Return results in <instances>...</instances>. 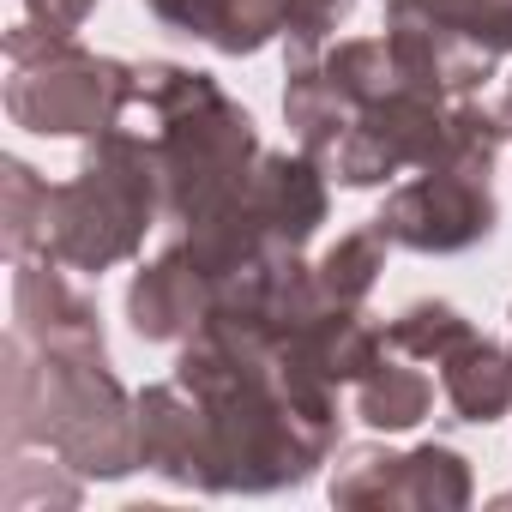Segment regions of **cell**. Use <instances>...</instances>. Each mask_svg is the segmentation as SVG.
Returning a JSON list of instances; mask_svg holds the SVG:
<instances>
[{
  "label": "cell",
  "instance_id": "cell-1",
  "mask_svg": "<svg viewBox=\"0 0 512 512\" xmlns=\"http://www.w3.org/2000/svg\"><path fill=\"white\" fill-rule=\"evenodd\" d=\"M175 380L205 410L199 494H284L338 452V386L284 368L260 338L199 326L175 356Z\"/></svg>",
  "mask_w": 512,
  "mask_h": 512
},
{
  "label": "cell",
  "instance_id": "cell-2",
  "mask_svg": "<svg viewBox=\"0 0 512 512\" xmlns=\"http://www.w3.org/2000/svg\"><path fill=\"white\" fill-rule=\"evenodd\" d=\"M115 127H127L151 151L163 175V217L181 229L217 217L241 193L253 163L266 157L260 127L217 85V73L181 61H133V85Z\"/></svg>",
  "mask_w": 512,
  "mask_h": 512
},
{
  "label": "cell",
  "instance_id": "cell-3",
  "mask_svg": "<svg viewBox=\"0 0 512 512\" xmlns=\"http://www.w3.org/2000/svg\"><path fill=\"white\" fill-rule=\"evenodd\" d=\"M0 446H43L85 482H121L139 464V398L115 380L109 356L37 350L19 332L0 344Z\"/></svg>",
  "mask_w": 512,
  "mask_h": 512
},
{
  "label": "cell",
  "instance_id": "cell-4",
  "mask_svg": "<svg viewBox=\"0 0 512 512\" xmlns=\"http://www.w3.org/2000/svg\"><path fill=\"white\" fill-rule=\"evenodd\" d=\"M157 217H163V175H157L151 151L127 127H109V133L85 139L79 175L55 181L49 253L79 278H103V272L139 260Z\"/></svg>",
  "mask_w": 512,
  "mask_h": 512
},
{
  "label": "cell",
  "instance_id": "cell-5",
  "mask_svg": "<svg viewBox=\"0 0 512 512\" xmlns=\"http://www.w3.org/2000/svg\"><path fill=\"white\" fill-rule=\"evenodd\" d=\"M133 85V61L97 55L79 37L43 25L7 31V115L37 139H97L115 127Z\"/></svg>",
  "mask_w": 512,
  "mask_h": 512
},
{
  "label": "cell",
  "instance_id": "cell-6",
  "mask_svg": "<svg viewBox=\"0 0 512 512\" xmlns=\"http://www.w3.org/2000/svg\"><path fill=\"white\" fill-rule=\"evenodd\" d=\"M326 494L332 506H350V512H464L476 494V476H470V458L440 440L410 452L344 446Z\"/></svg>",
  "mask_w": 512,
  "mask_h": 512
},
{
  "label": "cell",
  "instance_id": "cell-7",
  "mask_svg": "<svg viewBox=\"0 0 512 512\" xmlns=\"http://www.w3.org/2000/svg\"><path fill=\"white\" fill-rule=\"evenodd\" d=\"M380 235L404 253H464L482 247L500 223V199L488 175L464 169H416L380 205Z\"/></svg>",
  "mask_w": 512,
  "mask_h": 512
},
{
  "label": "cell",
  "instance_id": "cell-8",
  "mask_svg": "<svg viewBox=\"0 0 512 512\" xmlns=\"http://www.w3.org/2000/svg\"><path fill=\"white\" fill-rule=\"evenodd\" d=\"M13 332L37 350H85V356H109L97 302L67 278V266L55 253L37 260H13Z\"/></svg>",
  "mask_w": 512,
  "mask_h": 512
},
{
  "label": "cell",
  "instance_id": "cell-9",
  "mask_svg": "<svg viewBox=\"0 0 512 512\" xmlns=\"http://www.w3.org/2000/svg\"><path fill=\"white\" fill-rule=\"evenodd\" d=\"M205 320H211V278L199 272L187 241L175 235L157 260H145L133 272V284H127V326L145 344H187Z\"/></svg>",
  "mask_w": 512,
  "mask_h": 512
},
{
  "label": "cell",
  "instance_id": "cell-10",
  "mask_svg": "<svg viewBox=\"0 0 512 512\" xmlns=\"http://www.w3.org/2000/svg\"><path fill=\"white\" fill-rule=\"evenodd\" d=\"M386 43H392L398 67H404V79L416 91H434V97H482V85L500 67V55L428 25L416 13H398V7H386Z\"/></svg>",
  "mask_w": 512,
  "mask_h": 512
},
{
  "label": "cell",
  "instance_id": "cell-11",
  "mask_svg": "<svg viewBox=\"0 0 512 512\" xmlns=\"http://www.w3.org/2000/svg\"><path fill=\"white\" fill-rule=\"evenodd\" d=\"M139 398V464L175 488H199L205 464V410L181 380H157Z\"/></svg>",
  "mask_w": 512,
  "mask_h": 512
},
{
  "label": "cell",
  "instance_id": "cell-12",
  "mask_svg": "<svg viewBox=\"0 0 512 512\" xmlns=\"http://www.w3.org/2000/svg\"><path fill=\"white\" fill-rule=\"evenodd\" d=\"M440 398L458 422H500L512 416V344H494V338H464L446 362H440Z\"/></svg>",
  "mask_w": 512,
  "mask_h": 512
},
{
  "label": "cell",
  "instance_id": "cell-13",
  "mask_svg": "<svg viewBox=\"0 0 512 512\" xmlns=\"http://www.w3.org/2000/svg\"><path fill=\"white\" fill-rule=\"evenodd\" d=\"M428 410H434V380L398 350H386L356 380V416L380 434H410L416 422H428Z\"/></svg>",
  "mask_w": 512,
  "mask_h": 512
},
{
  "label": "cell",
  "instance_id": "cell-14",
  "mask_svg": "<svg viewBox=\"0 0 512 512\" xmlns=\"http://www.w3.org/2000/svg\"><path fill=\"white\" fill-rule=\"evenodd\" d=\"M49 199L55 181H43L25 157H0V247H7V260L49 253Z\"/></svg>",
  "mask_w": 512,
  "mask_h": 512
},
{
  "label": "cell",
  "instance_id": "cell-15",
  "mask_svg": "<svg viewBox=\"0 0 512 512\" xmlns=\"http://www.w3.org/2000/svg\"><path fill=\"white\" fill-rule=\"evenodd\" d=\"M386 247H392V241L380 235V223H362V229L338 235L320 260H314L320 290H326L332 302H344V308H362V302L374 296L380 272H386Z\"/></svg>",
  "mask_w": 512,
  "mask_h": 512
},
{
  "label": "cell",
  "instance_id": "cell-16",
  "mask_svg": "<svg viewBox=\"0 0 512 512\" xmlns=\"http://www.w3.org/2000/svg\"><path fill=\"white\" fill-rule=\"evenodd\" d=\"M464 338H476V326L452 302H410L404 314L386 320V350H398L410 362H428V368H440Z\"/></svg>",
  "mask_w": 512,
  "mask_h": 512
},
{
  "label": "cell",
  "instance_id": "cell-17",
  "mask_svg": "<svg viewBox=\"0 0 512 512\" xmlns=\"http://www.w3.org/2000/svg\"><path fill=\"white\" fill-rule=\"evenodd\" d=\"M398 13H416L488 55H512V0H392Z\"/></svg>",
  "mask_w": 512,
  "mask_h": 512
},
{
  "label": "cell",
  "instance_id": "cell-18",
  "mask_svg": "<svg viewBox=\"0 0 512 512\" xmlns=\"http://www.w3.org/2000/svg\"><path fill=\"white\" fill-rule=\"evenodd\" d=\"M79 500H85V476L67 470L61 458L43 470L31 452H7V482H0V506L7 512H49V506L73 512Z\"/></svg>",
  "mask_w": 512,
  "mask_h": 512
},
{
  "label": "cell",
  "instance_id": "cell-19",
  "mask_svg": "<svg viewBox=\"0 0 512 512\" xmlns=\"http://www.w3.org/2000/svg\"><path fill=\"white\" fill-rule=\"evenodd\" d=\"M356 0H284V37L290 43H308V49H326L338 37V25L350 19Z\"/></svg>",
  "mask_w": 512,
  "mask_h": 512
},
{
  "label": "cell",
  "instance_id": "cell-20",
  "mask_svg": "<svg viewBox=\"0 0 512 512\" xmlns=\"http://www.w3.org/2000/svg\"><path fill=\"white\" fill-rule=\"evenodd\" d=\"M145 7H151V19H163L169 31L211 43V31H217V13H223V0H145Z\"/></svg>",
  "mask_w": 512,
  "mask_h": 512
},
{
  "label": "cell",
  "instance_id": "cell-21",
  "mask_svg": "<svg viewBox=\"0 0 512 512\" xmlns=\"http://www.w3.org/2000/svg\"><path fill=\"white\" fill-rule=\"evenodd\" d=\"M91 13H97V0H25V19L55 37H79Z\"/></svg>",
  "mask_w": 512,
  "mask_h": 512
},
{
  "label": "cell",
  "instance_id": "cell-22",
  "mask_svg": "<svg viewBox=\"0 0 512 512\" xmlns=\"http://www.w3.org/2000/svg\"><path fill=\"white\" fill-rule=\"evenodd\" d=\"M500 115H506V127H512V85H506V103H500Z\"/></svg>",
  "mask_w": 512,
  "mask_h": 512
},
{
  "label": "cell",
  "instance_id": "cell-23",
  "mask_svg": "<svg viewBox=\"0 0 512 512\" xmlns=\"http://www.w3.org/2000/svg\"><path fill=\"white\" fill-rule=\"evenodd\" d=\"M380 7H392V0H380Z\"/></svg>",
  "mask_w": 512,
  "mask_h": 512
},
{
  "label": "cell",
  "instance_id": "cell-24",
  "mask_svg": "<svg viewBox=\"0 0 512 512\" xmlns=\"http://www.w3.org/2000/svg\"><path fill=\"white\" fill-rule=\"evenodd\" d=\"M506 500H512V494H506Z\"/></svg>",
  "mask_w": 512,
  "mask_h": 512
}]
</instances>
